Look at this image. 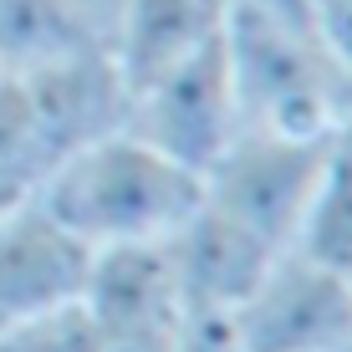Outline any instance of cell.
Returning a JSON list of instances; mask_svg holds the SVG:
<instances>
[{
    "label": "cell",
    "instance_id": "cell-1",
    "mask_svg": "<svg viewBox=\"0 0 352 352\" xmlns=\"http://www.w3.org/2000/svg\"><path fill=\"white\" fill-rule=\"evenodd\" d=\"M31 194L87 250H107L168 240L199 210L204 179L159 153L133 128H118L62 159Z\"/></svg>",
    "mask_w": 352,
    "mask_h": 352
},
{
    "label": "cell",
    "instance_id": "cell-2",
    "mask_svg": "<svg viewBox=\"0 0 352 352\" xmlns=\"http://www.w3.org/2000/svg\"><path fill=\"white\" fill-rule=\"evenodd\" d=\"M225 62L240 102V128L327 138L342 128L352 77L327 56L317 31L230 10Z\"/></svg>",
    "mask_w": 352,
    "mask_h": 352
},
{
    "label": "cell",
    "instance_id": "cell-3",
    "mask_svg": "<svg viewBox=\"0 0 352 352\" xmlns=\"http://www.w3.org/2000/svg\"><path fill=\"white\" fill-rule=\"evenodd\" d=\"M332 138L337 133L296 138V133L240 128V138L204 174V204H214L235 225H245L271 250H291L311 210V194L322 184Z\"/></svg>",
    "mask_w": 352,
    "mask_h": 352
},
{
    "label": "cell",
    "instance_id": "cell-4",
    "mask_svg": "<svg viewBox=\"0 0 352 352\" xmlns=\"http://www.w3.org/2000/svg\"><path fill=\"white\" fill-rule=\"evenodd\" d=\"M128 128L148 138L159 153H168L174 164H184L189 174L199 179L210 174V164L240 138V102H235V82H230L225 41L133 87Z\"/></svg>",
    "mask_w": 352,
    "mask_h": 352
},
{
    "label": "cell",
    "instance_id": "cell-5",
    "mask_svg": "<svg viewBox=\"0 0 352 352\" xmlns=\"http://www.w3.org/2000/svg\"><path fill=\"white\" fill-rule=\"evenodd\" d=\"M235 327L250 352H347L352 281L286 250L240 301Z\"/></svg>",
    "mask_w": 352,
    "mask_h": 352
},
{
    "label": "cell",
    "instance_id": "cell-6",
    "mask_svg": "<svg viewBox=\"0 0 352 352\" xmlns=\"http://www.w3.org/2000/svg\"><path fill=\"white\" fill-rule=\"evenodd\" d=\"M92 250L26 194L0 214V327L82 301Z\"/></svg>",
    "mask_w": 352,
    "mask_h": 352
},
{
    "label": "cell",
    "instance_id": "cell-7",
    "mask_svg": "<svg viewBox=\"0 0 352 352\" xmlns=\"http://www.w3.org/2000/svg\"><path fill=\"white\" fill-rule=\"evenodd\" d=\"M164 245H168L184 317H235L240 301L271 271V261L286 256V250H271L265 240H256L245 225H235L230 214H220L204 199Z\"/></svg>",
    "mask_w": 352,
    "mask_h": 352
},
{
    "label": "cell",
    "instance_id": "cell-8",
    "mask_svg": "<svg viewBox=\"0 0 352 352\" xmlns=\"http://www.w3.org/2000/svg\"><path fill=\"white\" fill-rule=\"evenodd\" d=\"M16 77L26 82L31 107H36V128H41V143H46V174L62 159H72L77 148L128 128L133 92L113 62V52H87L41 72H16Z\"/></svg>",
    "mask_w": 352,
    "mask_h": 352
},
{
    "label": "cell",
    "instance_id": "cell-9",
    "mask_svg": "<svg viewBox=\"0 0 352 352\" xmlns=\"http://www.w3.org/2000/svg\"><path fill=\"white\" fill-rule=\"evenodd\" d=\"M82 307L107 337H143V332H168L179 327L174 265H168L164 240H143V245H107L92 250L87 281H82Z\"/></svg>",
    "mask_w": 352,
    "mask_h": 352
},
{
    "label": "cell",
    "instance_id": "cell-10",
    "mask_svg": "<svg viewBox=\"0 0 352 352\" xmlns=\"http://www.w3.org/2000/svg\"><path fill=\"white\" fill-rule=\"evenodd\" d=\"M230 0H118L113 62L128 92L225 41Z\"/></svg>",
    "mask_w": 352,
    "mask_h": 352
},
{
    "label": "cell",
    "instance_id": "cell-11",
    "mask_svg": "<svg viewBox=\"0 0 352 352\" xmlns=\"http://www.w3.org/2000/svg\"><path fill=\"white\" fill-rule=\"evenodd\" d=\"M113 0H0V72L113 52Z\"/></svg>",
    "mask_w": 352,
    "mask_h": 352
},
{
    "label": "cell",
    "instance_id": "cell-12",
    "mask_svg": "<svg viewBox=\"0 0 352 352\" xmlns=\"http://www.w3.org/2000/svg\"><path fill=\"white\" fill-rule=\"evenodd\" d=\"M291 250L352 281V133L347 128H337L332 138L322 184L311 194V210L301 220V235Z\"/></svg>",
    "mask_w": 352,
    "mask_h": 352
},
{
    "label": "cell",
    "instance_id": "cell-13",
    "mask_svg": "<svg viewBox=\"0 0 352 352\" xmlns=\"http://www.w3.org/2000/svg\"><path fill=\"white\" fill-rule=\"evenodd\" d=\"M46 179V143L36 128L31 92L16 72H0V184L31 194Z\"/></svg>",
    "mask_w": 352,
    "mask_h": 352
},
{
    "label": "cell",
    "instance_id": "cell-14",
    "mask_svg": "<svg viewBox=\"0 0 352 352\" xmlns=\"http://www.w3.org/2000/svg\"><path fill=\"white\" fill-rule=\"evenodd\" d=\"M0 352H102V332L82 301L56 307L46 317L0 327Z\"/></svg>",
    "mask_w": 352,
    "mask_h": 352
},
{
    "label": "cell",
    "instance_id": "cell-15",
    "mask_svg": "<svg viewBox=\"0 0 352 352\" xmlns=\"http://www.w3.org/2000/svg\"><path fill=\"white\" fill-rule=\"evenodd\" d=\"M174 352H250L235 317H184L174 332Z\"/></svg>",
    "mask_w": 352,
    "mask_h": 352
},
{
    "label": "cell",
    "instance_id": "cell-16",
    "mask_svg": "<svg viewBox=\"0 0 352 352\" xmlns=\"http://www.w3.org/2000/svg\"><path fill=\"white\" fill-rule=\"evenodd\" d=\"M230 10H250V16L281 21V26L317 31V26H311V0H230Z\"/></svg>",
    "mask_w": 352,
    "mask_h": 352
},
{
    "label": "cell",
    "instance_id": "cell-17",
    "mask_svg": "<svg viewBox=\"0 0 352 352\" xmlns=\"http://www.w3.org/2000/svg\"><path fill=\"white\" fill-rule=\"evenodd\" d=\"M174 332L179 327H168V332H143V337H107L102 352H174Z\"/></svg>",
    "mask_w": 352,
    "mask_h": 352
},
{
    "label": "cell",
    "instance_id": "cell-18",
    "mask_svg": "<svg viewBox=\"0 0 352 352\" xmlns=\"http://www.w3.org/2000/svg\"><path fill=\"white\" fill-rule=\"evenodd\" d=\"M16 199H26V194H21V189H10V184H0V214H6Z\"/></svg>",
    "mask_w": 352,
    "mask_h": 352
},
{
    "label": "cell",
    "instance_id": "cell-19",
    "mask_svg": "<svg viewBox=\"0 0 352 352\" xmlns=\"http://www.w3.org/2000/svg\"><path fill=\"white\" fill-rule=\"evenodd\" d=\"M113 6H118V0H113Z\"/></svg>",
    "mask_w": 352,
    "mask_h": 352
}]
</instances>
